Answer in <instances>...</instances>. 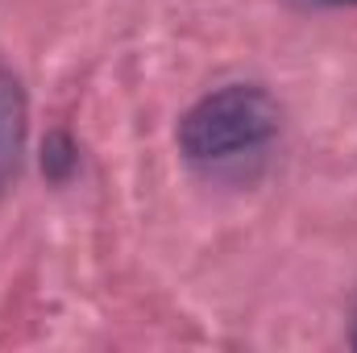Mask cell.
Here are the masks:
<instances>
[{
	"mask_svg": "<svg viewBox=\"0 0 357 353\" xmlns=\"http://www.w3.org/2000/svg\"><path fill=\"white\" fill-rule=\"evenodd\" d=\"M328 4H357V0H328Z\"/></svg>",
	"mask_w": 357,
	"mask_h": 353,
	"instance_id": "cell-4",
	"label": "cell"
},
{
	"mask_svg": "<svg viewBox=\"0 0 357 353\" xmlns=\"http://www.w3.org/2000/svg\"><path fill=\"white\" fill-rule=\"evenodd\" d=\"M75 163H79V154H75V146H71V137L67 133H54V137H46V150H42V171L50 179H67L75 171Z\"/></svg>",
	"mask_w": 357,
	"mask_h": 353,
	"instance_id": "cell-3",
	"label": "cell"
},
{
	"mask_svg": "<svg viewBox=\"0 0 357 353\" xmlns=\"http://www.w3.org/2000/svg\"><path fill=\"white\" fill-rule=\"evenodd\" d=\"M278 100L258 84H229L208 91L178 121V150L195 167H229L262 154L278 137Z\"/></svg>",
	"mask_w": 357,
	"mask_h": 353,
	"instance_id": "cell-1",
	"label": "cell"
},
{
	"mask_svg": "<svg viewBox=\"0 0 357 353\" xmlns=\"http://www.w3.org/2000/svg\"><path fill=\"white\" fill-rule=\"evenodd\" d=\"M354 350H357V320H354Z\"/></svg>",
	"mask_w": 357,
	"mask_h": 353,
	"instance_id": "cell-5",
	"label": "cell"
},
{
	"mask_svg": "<svg viewBox=\"0 0 357 353\" xmlns=\"http://www.w3.org/2000/svg\"><path fill=\"white\" fill-rule=\"evenodd\" d=\"M25 150V91L0 67V195L17 179Z\"/></svg>",
	"mask_w": 357,
	"mask_h": 353,
	"instance_id": "cell-2",
	"label": "cell"
}]
</instances>
